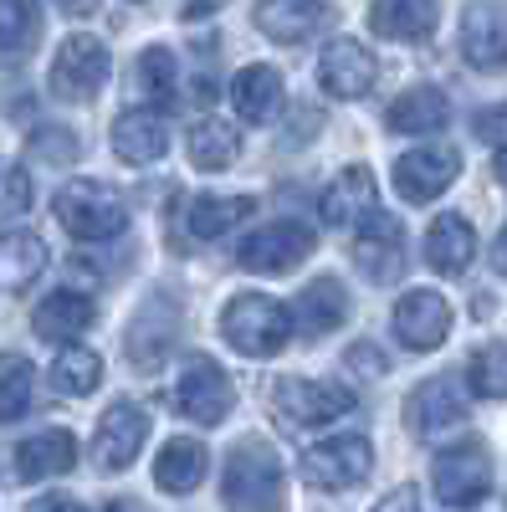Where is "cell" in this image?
<instances>
[{
    "label": "cell",
    "mask_w": 507,
    "mask_h": 512,
    "mask_svg": "<svg viewBox=\"0 0 507 512\" xmlns=\"http://www.w3.org/2000/svg\"><path fill=\"white\" fill-rule=\"evenodd\" d=\"M221 497L231 512H282V456L262 436L236 441V451L226 456Z\"/></svg>",
    "instance_id": "6da1fadb"
},
{
    "label": "cell",
    "mask_w": 507,
    "mask_h": 512,
    "mask_svg": "<svg viewBox=\"0 0 507 512\" xmlns=\"http://www.w3.org/2000/svg\"><path fill=\"white\" fill-rule=\"evenodd\" d=\"M221 338L246 359H272L292 338V313L282 303H272L267 292H241L221 313Z\"/></svg>",
    "instance_id": "7a4b0ae2"
},
{
    "label": "cell",
    "mask_w": 507,
    "mask_h": 512,
    "mask_svg": "<svg viewBox=\"0 0 507 512\" xmlns=\"http://www.w3.org/2000/svg\"><path fill=\"white\" fill-rule=\"evenodd\" d=\"M57 221L77 241H108L129 226V200L108 180H72L57 190Z\"/></svg>",
    "instance_id": "3957f363"
},
{
    "label": "cell",
    "mask_w": 507,
    "mask_h": 512,
    "mask_svg": "<svg viewBox=\"0 0 507 512\" xmlns=\"http://www.w3.org/2000/svg\"><path fill=\"white\" fill-rule=\"evenodd\" d=\"M169 405L195 425H221L236 405V384L216 359H190L185 374L175 379V390H169Z\"/></svg>",
    "instance_id": "277c9868"
},
{
    "label": "cell",
    "mask_w": 507,
    "mask_h": 512,
    "mask_svg": "<svg viewBox=\"0 0 507 512\" xmlns=\"http://www.w3.org/2000/svg\"><path fill=\"white\" fill-rule=\"evenodd\" d=\"M108 72H113V62L98 36H67L52 57V93L62 103H93Z\"/></svg>",
    "instance_id": "5b68a950"
},
{
    "label": "cell",
    "mask_w": 507,
    "mask_h": 512,
    "mask_svg": "<svg viewBox=\"0 0 507 512\" xmlns=\"http://www.w3.org/2000/svg\"><path fill=\"white\" fill-rule=\"evenodd\" d=\"M431 482H436V497L446 507H477L487 492H492V456L482 441H461L451 451L436 456L431 466Z\"/></svg>",
    "instance_id": "8992f818"
},
{
    "label": "cell",
    "mask_w": 507,
    "mask_h": 512,
    "mask_svg": "<svg viewBox=\"0 0 507 512\" xmlns=\"http://www.w3.org/2000/svg\"><path fill=\"white\" fill-rule=\"evenodd\" d=\"M272 405H277L282 425L308 431V425H328L338 415H349L354 395L344 390V384H323V379H277L272 384Z\"/></svg>",
    "instance_id": "52a82bcc"
},
{
    "label": "cell",
    "mask_w": 507,
    "mask_h": 512,
    "mask_svg": "<svg viewBox=\"0 0 507 512\" xmlns=\"http://www.w3.org/2000/svg\"><path fill=\"white\" fill-rule=\"evenodd\" d=\"M369 466H374V446L364 436H333L303 456V482L318 492H349L369 477Z\"/></svg>",
    "instance_id": "ba28073f"
},
{
    "label": "cell",
    "mask_w": 507,
    "mask_h": 512,
    "mask_svg": "<svg viewBox=\"0 0 507 512\" xmlns=\"http://www.w3.org/2000/svg\"><path fill=\"white\" fill-rule=\"evenodd\" d=\"M308 256H313V231L298 221H272L241 241V267L257 277H282L292 267H303Z\"/></svg>",
    "instance_id": "9c48e42d"
},
{
    "label": "cell",
    "mask_w": 507,
    "mask_h": 512,
    "mask_svg": "<svg viewBox=\"0 0 507 512\" xmlns=\"http://www.w3.org/2000/svg\"><path fill=\"white\" fill-rule=\"evenodd\" d=\"M318 82H323L328 98L354 103V98H364L379 82V62H374L369 47H359L354 36H338V41H328L323 57H318Z\"/></svg>",
    "instance_id": "30bf717a"
},
{
    "label": "cell",
    "mask_w": 507,
    "mask_h": 512,
    "mask_svg": "<svg viewBox=\"0 0 507 512\" xmlns=\"http://www.w3.org/2000/svg\"><path fill=\"white\" fill-rule=\"evenodd\" d=\"M144 441H149V415H144L134 400H118V405H108L103 420H98L93 456H98L103 472H129Z\"/></svg>",
    "instance_id": "8fae6325"
},
{
    "label": "cell",
    "mask_w": 507,
    "mask_h": 512,
    "mask_svg": "<svg viewBox=\"0 0 507 512\" xmlns=\"http://www.w3.org/2000/svg\"><path fill=\"white\" fill-rule=\"evenodd\" d=\"M395 333H400V344L415 349V354L441 349L446 333H451V303H446L441 292H431V287L405 292L400 303H395Z\"/></svg>",
    "instance_id": "7c38bea8"
},
{
    "label": "cell",
    "mask_w": 507,
    "mask_h": 512,
    "mask_svg": "<svg viewBox=\"0 0 507 512\" xmlns=\"http://www.w3.org/2000/svg\"><path fill=\"white\" fill-rule=\"evenodd\" d=\"M456 175H461V154H456L451 144H431V149H415V154L395 159V190H400V200H410V205L436 200Z\"/></svg>",
    "instance_id": "4fadbf2b"
},
{
    "label": "cell",
    "mask_w": 507,
    "mask_h": 512,
    "mask_svg": "<svg viewBox=\"0 0 507 512\" xmlns=\"http://www.w3.org/2000/svg\"><path fill=\"white\" fill-rule=\"evenodd\" d=\"M461 57L477 72L507 67V6H497V0H472L467 16H461Z\"/></svg>",
    "instance_id": "5bb4252c"
},
{
    "label": "cell",
    "mask_w": 507,
    "mask_h": 512,
    "mask_svg": "<svg viewBox=\"0 0 507 512\" xmlns=\"http://www.w3.org/2000/svg\"><path fill=\"white\" fill-rule=\"evenodd\" d=\"M354 267L369 277V282H395L405 272V236H400V221L374 210V216L359 226V241H354Z\"/></svg>",
    "instance_id": "9a60e30c"
},
{
    "label": "cell",
    "mask_w": 507,
    "mask_h": 512,
    "mask_svg": "<svg viewBox=\"0 0 507 512\" xmlns=\"http://www.w3.org/2000/svg\"><path fill=\"white\" fill-rule=\"evenodd\" d=\"M379 210V185L364 164H349V169H338L333 185L323 190V221L333 231H354L364 226L369 216Z\"/></svg>",
    "instance_id": "2e32d148"
},
{
    "label": "cell",
    "mask_w": 507,
    "mask_h": 512,
    "mask_svg": "<svg viewBox=\"0 0 507 512\" xmlns=\"http://www.w3.org/2000/svg\"><path fill=\"white\" fill-rule=\"evenodd\" d=\"M405 420L415 436H436V431H451V425L467 420V400H461L456 379L451 374H436L426 384H415L410 400H405Z\"/></svg>",
    "instance_id": "e0dca14e"
},
{
    "label": "cell",
    "mask_w": 507,
    "mask_h": 512,
    "mask_svg": "<svg viewBox=\"0 0 507 512\" xmlns=\"http://www.w3.org/2000/svg\"><path fill=\"white\" fill-rule=\"evenodd\" d=\"M251 21H257L262 36L282 41V47H298V41L318 36L333 21V11L323 6V0H262Z\"/></svg>",
    "instance_id": "ac0fdd59"
},
{
    "label": "cell",
    "mask_w": 507,
    "mask_h": 512,
    "mask_svg": "<svg viewBox=\"0 0 507 512\" xmlns=\"http://www.w3.org/2000/svg\"><path fill=\"white\" fill-rule=\"evenodd\" d=\"M169 149V123L159 108H129L113 123V154L123 164H154Z\"/></svg>",
    "instance_id": "d6986e66"
},
{
    "label": "cell",
    "mask_w": 507,
    "mask_h": 512,
    "mask_svg": "<svg viewBox=\"0 0 507 512\" xmlns=\"http://www.w3.org/2000/svg\"><path fill=\"white\" fill-rule=\"evenodd\" d=\"M441 21V0H374L369 26L385 41H431Z\"/></svg>",
    "instance_id": "ffe728a7"
},
{
    "label": "cell",
    "mask_w": 507,
    "mask_h": 512,
    "mask_svg": "<svg viewBox=\"0 0 507 512\" xmlns=\"http://www.w3.org/2000/svg\"><path fill=\"white\" fill-rule=\"evenodd\" d=\"M344 318H349V292H344V282H333V277L308 282L298 292V303H292V328H298L303 338H323Z\"/></svg>",
    "instance_id": "44dd1931"
},
{
    "label": "cell",
    "mask_w": 507,
    "mask_h": 512,
    "mask_svg": "<svg viewBox=\"0 0 507 512\" xmlns=\"http://www.w3.org/2000/svg\"><path fill=\"white\" fill-rule=\"evenodd\" d=\"M93 318H98V308H93V297H82V292H47L36 303V333L47 338V344H72L77 333H88L93 328Z\"/></svg>",
    "instance_id": "7402d4cb"
},
{
    "label": "cell",
    "mask_w": 507,
    "mask_h": 512,
    "mask_svg": "<svg viewBox=\"0 0 507 512\" xmlns=\"http://www.w3.org/2000/svg\"><path fill=\"white\" fill-rule=\"evenodd\" d=\"M231 103L246 123H272L277 108H282V72L267 67V62H251L236 72L231 82Z\"/></svg>",
    "instance_id": "603a6c76"
},
{
    "label": "cell",
    "mask_w": 507,
    "mask_h": 512,
    "mask_svg": "<svg viewBox=\"0 0 507 512\" xmlns=\"http://www.w3.org/2000/svg\"><path fill=\"white\" fill-rule=\"evenodd\" d=\"M77 466V441L72 431H36L31 441L16 446V477L41 482V477H62Z\"/></svg>",
    "instance_id": "cb8c5ba5"
},
{
    "label": "cell",
    "mask_w": 507,
    "mask_h": 512,
    "mask_svg": "<svg viewBox=\"0 0 507 512\" xmlns=\"http://www.w3.org/2000/svg\"><path fill=\"white\" fill-rule=\"evenodd\" d=\"M472 256H477V231H472V221L436 216V226L426 231V262H431L441 277H461V272L472 267Z\"/></svg>",
    "instance_id": "d4e9b609"
},
{
    "label": "cell",
    "mask_w": 507,
    "mask_h": 512,
    "mask_svg": "<svg viewBox=\"0 0 507 512\" xmlns=\"http://www.w3.org/2000/svg\"><path fill=\"white\" fill-rule=\"evenodd\" d=\"M451 118V98L441 88H410L385 108V128L390 134H436Z\"/></svg>",
    "instance_id": "484cf974"
},
{
    "label": "cell",
    "mask_w": 507,
    "mask_h": 512,
    "mask_svg": "<svg viewBox=\"0 0 507 512\" xmlns=\"http://www.w3.org/2000/svg\"><path fill=\"white\" fill-rule=\"evenodd\" d=\"M175 308L164 303V297H154V303L134 318V328H129V338H123V344H129V359L139 364V369H154L164 354H169V344H175Z\"/></svg>",
    "instance_id": "4316f807"
},
{
    "label": "cell",
    "mask_w": 507,
    "mask_h": 512,
    "mask_svg": "<svg viewBox=\"0 0 507 512\" xmlns=\"http://www.w3.org/2000/svg\"><path fill=\"white\" fill-rule=\"evenodd\" d=\"M205 466H210V451H205L200 441H190V436L164 441V451H159V461H154V482H159L164 492L185 497V492H195V487L205 482Z\"/></svg>",
    "instance_id": "83f0119b"
},
{
    "label": "cell",
    "mask_w": 507,
    "mask_h": 512,
    "mask_svg": "<svg viewBox=\"0 0 507 512\" xmlns=\"http://www.w3.org/2000/svg\"><path fill=\"white\" fill-rule=\"evenodd\" d=\"M41 272H47V241L31 236V231H16L0 241V287L6 292H26Z\"/></svg>",
    "instance_id": "f1b7e54d"
},
{
    "label": "cell",
    "mask_w": 507,
    "mask_h": 512,
    "mask_svg": "<svg viewBox=\"0 0 507 512\" xmlns=\"http://www.w3.org/2000/svg\"><path fill=\"white\" fill-rule=\"evenodd\" d=\"M251 210H257V205H251V195H195L190 210H185V221H190V231L200 241H216L231 226H241Z\"/></svg>",
    "instance_id": "f546056e"
},
{
    "label": "cell",
    "mask_w": 507,
    "mask_h": 512,
    "mask_svg": "<svg viewBox=\"0 0 507 512\" xmlns=\"http://www.w3.org/2000/svg\"><path fill=\"white\" fill-rule=\"evenodd\" d=\"M241 159V134L231 123L221 118H200L190 128V164L195 169H210V175H221V169H231Z\"/></svg>",
    "instance_id": "4dcf8cb0"
},
{
    "label": "cell",
    "mask_w": 507,
    "mask_h": 512,
    "mask_svg": "<svg viewBox=\"0 0 507 512\" xmlns=\"http://www.w3.org/2000/svg\"><path fill=\"white\" fill-rule=\"evenodd\" d=\"M41 36V6L36 0H0V57L21 62Z\"/></svg>",
    "instance_id": "1f68e13d"
},
{
    "label": "cell",
    "mask_w": 507,
    "mask_h": 512,
    "mask_svg": "<svg viewBox=\"0 0 507 512\" xmlns=\"http://www.w3.org/2000/svg\"><path fill=\"white\" fill-rule=\"evenodd\" d=\"M52 384L62 395H93L103 384V359L82 344H67L57 359H52Z\"/></svg>",
    "instance_id": "d6a6232c"
},
{
    "label": "cell",
    "mask_w": 507,
    "mask_h": 512,
    "mask_svg": "<svg viewBox=\"0 0 507 512\" xmlns=\"http://www.w3.org/2000/svg\"><path fill=\"white\" fill-rule=\"evenodd\" d=\"M467 384L482 400H507V344H482L467 359Z\"/></svg>",
    "instance_id": "836d02e7"
},
{
    "label": "cell",
    "mask_w": 507,
    "mask_h": 512,
    "mask_svg": "<svg viewBox=\"0 0 507 512\" xmlns=\"http://www.w3.org/2000/svg\"><path fill=\"white\" fill-rule=\"evenodd\" d=\"M134 77H139V88H144L154 103H175L180 67H175V52H169V47H144V57H139Z\"/></svg>",
    "instance_id": "e575fe53"
},
{
    "label": "cell",
    "mask_w": 507,
    "mask_h": 512,
    "mask_svg": "<svg viewBox=\"0 0 507 512\" xmlns=\"http://www.w3.org/2000/svg\"><path fill=\"white\" fill-rule=\"evenodd\" d=\"M31 390H36V374L21 354H6L0 359V420H21L26 405H31Z\"/></svg>",
    "instance_id": "d590c367"
},
{
    "label": "cell",
    "mask_w": 507,
    "mask_h": 512,
    "mask_svg": "<svg viewBox=\"0 0 507 512\" xmlns=\"http://www.w3.org/2000/svg\"><path fill=\"white\" fill-rule=\"evenodd\" d=\"M31 210V175L26 169H0V231L16 226Z\"/></svg>",
    "instance_id": "8d00e7d4"
},
{
    "label": "cell",
    "mask_w": 507,
    "mask_h": 512,
    "mask_svg": "<svg viewBox=\"0 0 507 512\" xmlns=\"http://www.w3.org/2000/svg\"><path fill=\"white\" fill-rule=\"evenodd\" d=\"M31 154L47 159V164H72L77 159V139L67 134V128H41V134L31 139Z\"/></svg>",
    "instance_id": "74e56055"
},
{
    "label": "cell",
    "mask_w": 507,
    "mask_h": 512,
    "mask_svg": "<svg viewBox=\"0 0 507 512\" xmlns=\"http://www.w3.org/2000/svg\"><path fill=\"white\" fill-rule=\"evenodd\" d=\"M477 134H482L487 144L507 149V103H502V108H487V113H477Z\"/></svg>",
    "instance_id": "f35d334b"
},
{
    "label": "cell",
    "mask_w": 507,
    "mask_h": 512,
    "mask_svg": "<svg viewBox=\"0 0 507 512\" xmlns=\"http://www.w3.org/2000/svg\"><path fill=\"white\" fill-rule=\"evenodd\" d=\"M349 369H359L364 379H379V374H385L390 364H385V354H379V349H369V344H354V349H349Z\"/></svg>",
    "instance_id": "ab89813d"
},
{
    "label": "cell",
    "mask_w": 507,
    "mask_h": 512,
    "mask_svg": "<svg viewBox=\"0 0 507 512\" xmlns=\"http://www.w3.org/2000/svg\"><path fill=\"white\" fill-rule=\"evenodd\" d=\"M374 512H420V497H415V487H395L385 502H374Z\"/></svg>",
    "instance_id": "60d3db41"
},
{
    "label": "cell",
    "mask_w": 507,
    "mask_h": 512,
    "mask_svg": "<svg viewBox=\"0 0 507 512\" xmlns=\"http://www.w3.org/2000/svg\"><path fill=\"white\" fill-rule=\"evenodd\" d=\"M26 512H82V507H77L72 497H36Z\"/></svg>",
    "instance_id": "b9f144b4"
},
{
    "label": "cell",
    "mask_w": 507,
    "mask_h": 512,
    "mask_svg": "<svg viewBox=\"0 0 507 512\" xmlns=\"http://www.w3.org/2000/svg\"><path fill=\"white\" fill-rule=\"evenodd\" d=\"M57 6H62L67 16H93V11H98V0H57Z\"/></svg>",
    "instance_id": "7bdbcfd3"
},
{
    "label": "cell",
    "mask_w": 507,
    "mask_h": 512,
    "mask_svg": "<svg viewBox=\"0 0 507 512\" xmlns=\"http://www.w3.org/2000/svg\"><path fill=\"white\" fill-rule=\"evenodd\" d=\"M216 6H226V0H180L185 16H205V11H216Z\"/></svg>",
    "instance_id": "ee69618b"
},
{
    "label": "cell",
    "mask_w": 507,
    "mask_h": 512,
    "mask_svg": "<svg viewBox=\"0 0 507 512\" xmlns=\"http://www.w3.org/2000/svg\"><path fill=\"white\" fill-rule=\"evenodd\" d=\"M492 267L507 277V226H502V236H497V251H492Z\"/></svg>",
    "instance_id": "f6af8a7d"
},
{
    "label": "cell",
    "mask_w": 507,
    "mask_h": 512,
    "mask_svg": "<svg viewBox=\"0 0 507 512\" xmlns=\"http://www.w3.org/2000/svg\"><path fill=\"white\" fill-rule=\"evenodd\" d=\"M497 180H502V185H507V149H502V154H497Z\"/></svg>",
    "instance_id": "bcb514c9"
},
{
    "label": "cell",
    "mask_w": 507,
    "mask_h": 512,
    "mask_svg": "<svg viewBox=\"0 0 507 512\" xmlns=\"http://www.w3.org/2000/svg\"><path fill=\"white\" fill-rule=\"evenodd\" d=\"M108 512H134V507H123V502H113V507H108Z\"/></svg>",
    "instance_id": "7dc6e473"
}]
</instances>
